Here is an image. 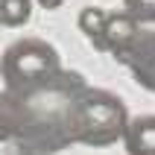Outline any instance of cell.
I'll list each match as a JSON object with an SVG mask.
<instances>
[{
  "label": "cell",
  "instance_id": "cell-1",
  "mask_svg": "<svg viewBox=\"0 0 155 155\" xmlns=\"http://www.w3.org/2000/svg\"><path fill=\"white\" fill-rule=\"evenodd\" d=\"M85 79L59 70L50 82L29 91L0 94V140L15 138L21 155H53L70 140V108L82 94Z\"/></svg>",
  "mask_w": 155,
  "mask_h": 155
},
{
  "label": "cell",
  "instance_id": "cell-2",
  "mask_svg": "<svg viewBox=\"0 0 155 155\" xmlns=\"http://www.w3.org/2000/svg\"><path fill=\"white\" fill-rule=\"evenodd\" d=\"M129 111L120 97L103 88H82L70 108V140L85 147H111L123 140Z\"/></svg>",
  "mask_w": 155,
  "mask_h": 155
},
{
  "label": "cell",
  "instance_id": "cell-3",
  "mask_svg": "<svg viewBox=\"0 0 155 155\" xmlns=\"http://www.w3.org/2000/svg\"><path fill=\"white\" fill-rule=\"evenodd\" d=\"M61 70V59L41 38H21L0 56V79L6 91H29L50 82Z\"/></svg>",
  "mask_w": 155,
  "mask_h": 155
},
{
  "label": "cell",
  "instance_id": "cell-4",
  "mask_svg": "<svg viewBox=\"0 0 155 155\" xmlns=\"http://www.w3.org/2000/svg\"><path fill=\"white\" fill-rule=\"evenodd\" d=\"M117 61L129 68L132 79L143 91L155 94V29H138V35L117 56Z\"/></svg>",
  "mask_w": 155,
  "mask_h": 155
},
{
  "label": "cell",
  "instance_id": "cell-5",
  "mask_svg": "<svg viewBox=\"0 0 155 155\" xmlns=\"http://www.w3.org/2000/svg\"><path fill=\"white\" fill-rule=\"evenodd\" d=\"M138 29H140V24H138V21H132L126 12H108V15H105V24H103V35H100L97 50H105V53H111L114 59H117V56L132 44V38L138 35Z\"/></svg>",
  "mask_w": 155,
  "mask_h": 155
},
{
  "label": "cell",
  "instance_id": "cell-6",
  "mask_svg": "<svg viewBox=\"0 0 155 155\" xmlns=\"http://www.w3.org/2000/svg\"><path fill=\"white\" fill-rule=\"evenodd\" d=\"M123 147L129 155H155V114L129 117L123 132Z\"/></svg>",
  "mask_w": 155,
  "mask_h": 155
},
{
  "label": "cell",
  "instance_id": "cell-7",
  "mask_svg": "<svg viewBox=\"0 0 155 155\" xmlns=\"http://www.w3.org/2000/svg\"><path fill=\"white\" fill-rule=\"evenodd\" d=\"M32 15V0H0V26H24Z\"/></svg>",
  "mask_w": 155,
  "mask_h": 155
},
{
  "label": "cell",
  "instance_id": "cell-8",
  "mask_svg": "<svg viewBox=\"0 0 155 155\" xmlns=\"http://www.w3.org/2000/svg\"><path fill=\"white\" fill-rule=\"evenodd\" d=\"M103 24H105V12L97 6H85L79 12V29L91 38V44H100V35H103Z\"/></svg>",
  "mask_w": 155,
  "mask_h": 155
},
{
  "label": "cell",
  "instance_id": "cell-9",
  "mask_svg": "<svg viewBox=\"0 0 155 155\" xmlns=\"http://www.w3.org/2000/svg\"><path fill=\"white\" fill-rule=\"evenodd\" d=\"M123 12L138 24H155V0H123Z\"/></svg>",
  "mask_w": 155,
  "mask_h": 155
},
{
  "label": "cell",
  "instance_id": "cell-10",
  "mask_svg": "<svg viewBox=\"0 0 155 155\" xmlns=\"http://www.w3.org/2000/svg\"><path fill=\"white\" fill-rule=\"evenodd\" d=\"M38 3H41L44 9H59L61 3H64V0H38Z\"/></svg>",
  "mask_w": 155,
  "mask_h": 155
}]
</instances>
